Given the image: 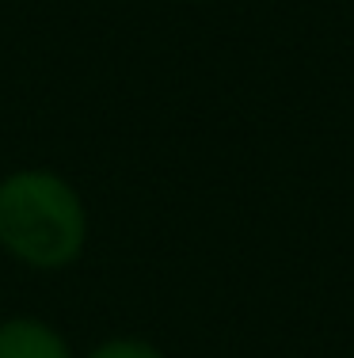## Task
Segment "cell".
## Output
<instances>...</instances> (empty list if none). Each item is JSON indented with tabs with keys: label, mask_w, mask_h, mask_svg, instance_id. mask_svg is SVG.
<instances>
[{
	"label": "cell",
	"mask_w": 354,
	"mask_h": 358,
	"mask_svg": "<svg viewBox=\"0 0 354 358\" xmlns=\"http://www.w3.org/2000/svg\"><path fill=\"white\" fill-rule=\"evenodd\" d=\"M183 4H206V0H183Z\"/></svg>",
	"instance_id": "cell-4"
},
{
	"label": "cell",
	"mask_w": 354,
	"mask_h": 358,
	"mask_svg": "<svg viewBox=\"0 0 354 358\" xmlns=\"http://www.w3.org/2000/svg\"><path fill=\"white\" fill-rule=\"evenodd\" d=\"M0 358H77V351L50 320L15 313L0 320Z\"/></svg>",
	"instance_id": "cell-2"
},
{
	"label": "cell",
	"mask_w": 354,
	"mask_h": 358,
	"mask_svg": "<svg viewBox=\"0 0 354 358\" xmlns=\"http://www.w3.org/2000/svg\"><path fill=\"white\" fill-rule=\"evenodd\" d=\"M84 358H168L153 339H141V336H107L99 339Z\"/></svg>",
	"instance_id": "cell-3"
},
{
	"label": "cell",
	"mask_w": 354,
	"mask_h": 358,
	"mask_svg": "<svg viewBox=\"0 0 354 358\" xmlns=\"http://www.w3.org/2000/svg\"><path fill=\"white\" fill-rule=\"evenodd\" d=\"M91 236L88 202L54 168H12L0 176V252L38 275L80 263Z\"/></svg>",
	"instance_id": "cell-1"
}]
</instances>
